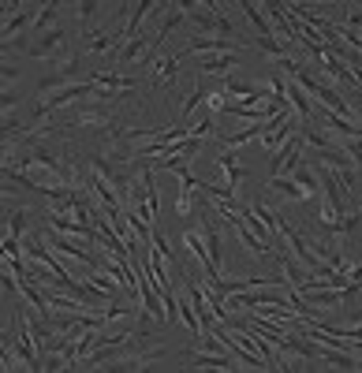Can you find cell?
I'll use <instances>...</instances> for the list:
<instances>
[{
  "instance_id": "cell-3",
  "label": "cell",
  "mask_w": 362,
  "mask_h": 373,
  "mask_svg": "<svg viewBox=\"0 0 362 373\" xmlns=\"http://www.w3.org/2000/svg\"><path fill=\"white\" fill-rule=\"evenodd\" d=\"M299 150H303V134H292L287 145L280 150V165H276V176H292L299 168Z\"/></svg>"
},
{
  "instance_id": "cell-13",
  "label": "cell",
  "mask_w": 362,
  "mask_h": 373,
  "mask_svg": "<svg viewBox=\"0 0 362 373\" xmlns=\"http://www.w3.org/2000/svg\"><path fill=\"white\" fill-rule=\"evenodd\" d=\"M258 45H262V49L269 52V57H276V60H280V57H284V49H280V45H276L273 38H262V41H258Z\"/></svg>"
},
{
  "instance_id": "cell-9",
  "label": "cell",
  "mask_w": 362,
  "mask_h": 373,
  "mask_svg": "<svg viewBox=\"0 0 362 373\" xmlns=\"http://www.w3.org/2000/svg\"><path fill=\"white\" fill-rule=\"evenodd\" d=\"M231 63H236V52H220V57H213L202 71H206V75H225Z\"/></svg>"
},
{
  "instance_id": "cell-7",
  "label": "cell",
  "mask_w": 362,
  "mask_h": 373,
  "mask_svg": "<svg viewBox=\"0 0 362 373\" xmlns=\"http://www.w3.org/2000/svg\"><path fill=\"white\" fill-rule=\"evenodd\" d=\"M220 168H225V183L228 187H236L239 183V176H243V168H239V161H236V153H231V150H220Z\"/></svg>"
},
{
  "instance_id": "cell-2",
  "label": "cell",
  "mask_w": 362,
  "mask_h": 373,
  "mask_svg": "<svg viewBox=\"0 0 362 373\" xmlns=\"http://www.w3.org/2000/svg\"><path fill=\"white\" fill-rule=\"evenodd\" d=\"M26 52L34 60H57L64 52V30H45L34 45H26Z\"/></svg>"
},
{
  "instance_id": "cell-10",
  "label": "cell",
  "mask_w": 362,
  "mask_h": 373,
  "mask_svg": "<svg viewBox=\"0 0 362 373\" xmlns=\"http://www.w3.org/2000/svg\"><path fill=\"white\" fill-rule=\"evenodd\" d=\"M57 0H49V4H41V12H38V19H34V34H45V26H49L53 19H57Z\"/></svg>"
},
{
  "instance_id": "cell-5",
  "label": "cell",
  "mask_w": 362,
  "mask_h": 373,
  "mask_svg": "<svg viewBox=\"0 0 362 373\" xmlns=\"http://www.w3.org/2000/svg\"><path fill=\"white\" fill-rule=\"evenodd\" d=\"M273 190H276V194H284V198H295V202H303V198H314L303 183H295V179H287V176H273Z\"/></svg>"
},
{
  "instance_id": "cell-12",
  "label": "cell",
  "mask_w": 362,
  "mask_h": 373,
  "mask_svg": "<svg viewBox=\"0 0 362 373\" xmlns=\"http://www.w3.org/2000/svg\"><path fill=\"white\" fill-rule=\"evenodd\" d=\"M97 8H101V4H94V0H82V4H79V19L90 23V19L97 15Z\"/></svg>"
},
{
  "instance_id": "cell-11",
  "label": "cell",
  "mask_w": 362,
  "mask_h": 373,
  "mask_svg": "<svg viewBox=\"0 0 362 373\" xmlns=\"http://www.w3.org/2000/svg\"><path fill=\"white\" fill-rule=\"evenodd\" d=\"M247 8V15L258 23V30H262V38H273V26H269V19H265V12H262V4H243Z\"/></svg>"
},
{
  "instance_id": "cell-6",
  "label": "cell",
  "mask_w": 362,
  "mask_h": 373,
  "mask_svg": "<svg viewBox=\"0 0 362 373\" xmlns=\"http://www.w3.org/2000/svg\"><path fill=\"white\" fill-rule=\"evenodd\" d=\"M175 63H180V57H164V60H157V63H150V83L153 86H161V83H172L175 79Z\"/></svg>"
},
{
  "instance_id": "cell-4",
  "label": "cell",
  "mask_w": 362,
  "mask_h": 373,
  "mask_svg": "<svg viewBox=\"0 0 362 373\" xmlns=\"http://www.w3.org/2000/svg\"><path fill=\"white\" fill-rule=\"evenodd\" d=\"M194 370H236V359H228V354H209V351H194L191 354Z\"/></svg>"
},
{
  "instance_id": "cell-8",
  "label": "cell",
  "mask_w": 362,
  "mask_h": 373,
  "mask_svg": "<svg viewBox=\"0 0 362 373\" xmlns=\"http://www.w3.org/2000/svg\"><path fill=\"white\" fill-rule=\"evenodd\" d=\"M187 52H236V49H231V41H220V38H194Z\"/></svg>"
},
{
  "instance_id": "cell-1",
  "label": "cell",
  "mask_w": 362,
  "mask_h": 373,
  "mask_svg": "<svg viewBox=\"0 0 362 373\" xmlns=\"http://www.w3.org/2000/svg\"><path fill=\"white\" fill-rule=\"evenodd\" d=\"M183 15L198 23L202 30H206V38H213V34H217L220 41H228V34H231V23H228L220 12H209L206 4H183Z\"/></svg>"
}]
</instances>
